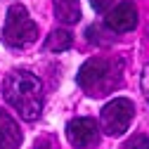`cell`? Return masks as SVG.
<instances>
[{"instance_id":"obj_1","label":"cell","mask_w":149,"mask_h":149,"mask_svg":"<svg viewBox=\"0 0 149 149\" xmlns=\"http://www.w3.org/2000/svg\"><path fill=\"white\" fill-rule=\"evenodd\" d=\"M7 104L26 121H36L43 111V83L31 71H12L3 83Z\"/></svg>"},{"instance_id":"obj_2","label":"cell","mask_w":149,"mask_h":149,"mask_svg":"<svg viewBox=\"0 0 149 149\" xmlns=\"http://www.w3.org/2000/svg\"><path fill=\"white\" fill-rule=\"evenodd\" d=\"M78 85L92 97L107 95V92L116 90L121 83V64L114 59H104V57H92L83 62L76 76Z\"/></svg>"},{"instance_id":"obj_3","label":"cell","mask_w":149,"mask_h":149,"mask_svg":"<svg viewBox=\"0 0 149 149\" xmlns=\"http://www.w3.org/2000/svg\"><path fill=\"white\" fill-rule=\"evenodd\" d=\"M38 38V26L33 24L24 5H12L5 17L3 26V40L10 47H26Z\"/></svg>"},{"instance_id":"obj_4","label":"cell","mask_w":149,"mask_h":149,"mask_svg":"<svg viewBox=\"0 0 149 149\" xmlns=\"http://www.w3.org/2000/svg\"><path fill=\"white\" fill-rule=\"evenodd\" d=\"M133 116H135V104L125 97H116L102 109V116H100L102 130L111 137H118L130 128Z\"/></svg>"},{"instance_id":"obj_5","label":"cell","mask_w":149,"mask_h":149,"mask_svg":"<svg viewBox=\"0 0 149 149\" xmlns=\"http://www.w3.org/2000/svg\"><path fill=\"white\" fill-rule=\"evenodd\" d=\"M66 137L76 149H92L100 142V125L95 118H73L66 125Z\"/></svg>"},{"instance_id":"obj_6","label":"cell","mask_w":149,"mask_h":149,"mask_svg":"<svg viewBox=\"0 0 149 149\" xmlns=\"http://www.w3.org/2000/svg\"><path fill=\"white\" fill-rule=\"evenodd\" d=\"M107 26L116 33L133 31L137 26V10L133 3H118L114 10L107 14Z\"/></svg>"},{"instance_id":"obj_7","label":"cell","mask_w":149,"mask_h":149,"mask_svg":"<svg viewBox=\"0 0 149 149\" xmlns=\"http://www.w3.org/2000/svg\"><path fill=\"white\" fill-rule=\"evenodd\" d=\"M22 144V130L17 121L0 109V149H17Z\"/></svg>"},{"instance_id":"obj_8","label":"cell","mask_w":149,"mask_h":149,"mask_svg":"<svg viewBox=\"0 0 149 149\" xmlns=\"http://www.w3.org/2000/svg\"><path fill=\"white\" fill-rule=\"evenodd\" d=\"M54 14L62 24L81 22V0H54Z\"/></svg>"},{"instance_id":"obj_9","label":"cell","mask_w":149,"mask_h":149,"mask_svg":"<svg viewBox=\"0 0 149 149\" xmlns=\"http://www.w3.org/2000/svg\"><path fill=\"white\" fill-rule=\"evenodd\" d=\"M45 47L50 52H64L71 47V33L64 31V29H57V31H52L50 33V38L45 40Z\"/></svg>"},{"instance_id":"obj_10","label":"cell","mask_w":149,"mask_h":149,"mask_svg":"<svg viewBox=\"0 0 149 149\" xmlns=\"http://www.w3.org/2000/svg\"><path fill=\"white\" fill-rule=\"evenodd\" d=\"M123 149H149V137L147 135H133L123 144Z\"/></svg>"},{"instance_id":"obj_11","label":"cell","mask_w":149,"mask_h":149,"mask_svg":"<svg viewBox=\"0 0 149 149\" xmlns=\"http://www.w3.org/2000/svg\"><path fill=\"white\" fill-rule=\"evenodd\" d=\"M140 83H142V92H144V97L149 100V64H147L144 71H142V81H140Z\"/></svg>"},{"instance_id":"obj_12","label":"cell","mask_w":149,"mask_h":149,"mask_svg":"<svg viewBox=\"0 0 149 149\" xmlns=\"http://www.w3.org/2000/svg\"><path fill=\"white\" fill-rule=\"evenodd\" d=\"M111 3H114V0H90V5L95 7L97 12H104V10H107V7L111 5Z\"/></svg>"}]
</instances>
